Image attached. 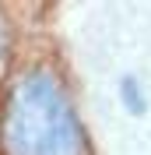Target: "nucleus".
Here are the masks:
<instances>
[{"mask_svg":"<svg viewBox=\"0 0 151 155\" xmlns=\"http://www.w3.org/2000/svg\"><path fill=\"white\" fill-rule=\"evenodd\" d=\"M0 148L4 155H88L81 120L53 71L32 67L14 81L0 116Z\"/></svg>","mask_w":151,"mask_h":155,"instance_id":"obj_1","label":"nucleus"},{"mask_svg":"<svg viewBox=\"0 0 151 155\" xmlns=\"http://www.w3.org/2000/svg\"><path fill=\"white\" fill-rule=\"evenodd\" d=\"M120 95H123V102H127V109H130V113H144V95H141V88H137V81H133V78H123Z\"/></svg>","mask_w":151,"mask_h":155,"instance_id":"obj_2","label":"nucleus"},{"mask_svg":"<svg viewBox=\"0 0 151 155\" xmlns=\"http://www.w3.org/2000/svg\"><path fill=\"white\" fill-rule=\"evenodd\" d=\"M0 53H4V25H0Z\"/></svg>","mask_w":151,"mask_h":155,"instance_id":"obj_3","label":"nucleus"}]
</instances>
